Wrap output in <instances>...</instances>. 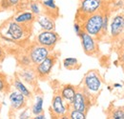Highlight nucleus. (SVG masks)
I'll use <instances>...</instances> for the list:
<instances>
[{
  "label": "nucleus",
  "mask_w": 124,
  "mask_h": 119,
  "mask_svg": "<svg viewBox=\"0 0 124 119\" xmlns=\"http://www.w3.org/2000/svg\"><path fill=\"white\" fill-rule=\"evenodd\" d=\"M45 114L42 112V113H39L37 115H34V119H45Z\"/></svg>",
  "instance_id": "obj_32"
},
{
  "label": "nucleus",
  "mask_w": 124,
  "mask_h": 119,
  "mask_svg": "<svg viewBox=\"0 0 124 119\" xmlns=\"http://www.w3.org/2000/svg\"><path fill=\"white\" fill-rule=\"evenodd\" d=\"M11 89V83L7 75L0 72V93H7Z\"/></svg>",
  "instance_id": "obj_21"
},
{
  "label": "nucleus",
  "mask_w": 124,
  "mask_h": 119,
  "mask_svg": "<svg viewBox=\"0 0 124 119\" xmlns=\"http://www.w3.org/2000/svg\"><path fill=\"white\" fill-rule=\"evenodd\" d=\"M51 52L52 51H50L46 47L41 46L37 43H33L32 45H31L27 52L33 67L38 65L40 62H42Z\"/></svg>",
  "instance_id": "obj_10"
},
{
  "label": "nucleus",
  "mask_w": 124,
  "mask_h": 119,
  "mask_svg": "<svg viewBox=\"0 0 124 119\" xmlns=\"http://www.w3.org/2000/svg\"><path fill=\"white\" fill-rule=\"evenodd\" d=\"M14 20L25 26H31L33 22L36 20V15H34L30 11H24L21 13H18L17 15L14 17Z\"/></svg>",
  "instance_id": "obj_16"
},
{
  "label": "nucleus",
  "mask_w": 124,
  "mask_h": 119,
  "mask_svg": "<svg viewBox=\"0 0 124 119\" xmlns=\"http://www.w3.org/2000/svg\"><path fill=\"white\" fill-rule=\"evenodd\" d=\"M57 61V53L51 52L42 62L34 66V71L39 80H46L50 76L53 68Z\"/></svg>",
  "instance_id": "obj_6"
},
{
  "label": "nucleus",
  "mask_w": 124,
  "mask_h": 119,
  "mask_svg": "<svg viewBox=\"0 0 124 119\" xmlns=\"http://www.w3.org/2000/svg\"><path fill=\"white\" fill-rule=\"evenodd\" d=\"M80 40H81V45H82V49L84 51V52L87 55L90 56H94L98 53L99 50H98V44H97V40L95 37L92 36L91 34L87 33L86 31L82 30L81 33L78 35Z\"/></svg>",
  "instance_id": "obj_9"
},
{
  "label": "nucleus",
  "mask_w": 124,
  "mask_h": 119,
  "mask_svg": "<svg viewBox=\"0 0 124 119\" xmlns=\"http://www.w3.org/2000/svg\"><path fill=\"white\" fill-rule=\"evenodd\" d=\"M81 87L88 93L93 102H95L102 89V78L98 71L92 70L84 75Z\"/></svg>",
  "instance_id": "obj_1"
},
{
  "label": "nucleus",
  "mask_w": 124,
  "mask_h": 119,
  "mask_svg": "<svg viewBox=\"0 0 124 119\" xmlns=\"http://www.w3.org/2000/svg\"><path fill=\"white\" fill-rule=\"evenodd\" d=\"M35 22H37V24L40 26L42 30H55L54 18H53L50 15L41 14L40 15L36 16Z\"/></svg>",
  "instance_id": "obj_14"
},
{
  "label": "nucleus",
  "mask_w": 124,
  "mask_h": 119,
  "mask_svg": "<svg viewBox=\"0 0 124 119\" xmlns=\"http://www.w3.org/2000/svg\"><path fill=\"white\" fill-rule=\"evenodd\" d=\"M28 1H36V0H28Z\"/></svg>",
  "instance_id": "obj_36"
},
{
  "label": "nucleus",
  "mask_w": 124,
  "mask_h": 119,
  "mask_svg": "<svg viewBox=\"0 0 124 119\" xmlns=\"http://www.w3.org/2000/svg\"><path fill=\"white\" fill-rule=\"evenodd\" d=\"M70 108L71 107L63 100L60 93L58 91L54 92L50 107L52 118H67V113Z\"/></svg>",
  "instance_id": "obj_7"
},
{
  "label": "nucleus",
  "mask_w": 124,
  "mask_h": 119,
  "mask_svg": "<svg viewBox=\"0 0 124 119\" xmlns=\"http://www.w3.org/2000/svg\"><path fill=\"white\" fill-rule=\"evenodd\" d=\"M87 116V114L77 111V110H74L72 108L69 109L68 111V113H67V118L70 119H85Z\"/></svg>",
  "instance_id": "obj_25"
},
{
  "label": "nucleus",
  "mask_w": 124,
  "mask_h": 119,
  "mask_svg": "<svg viewBox=\"0 0 124 119\" xmlns=\"http://www.w3.org/2000/svg\"><path fill=\"white\" fill-rule=\"evenodd\" d=\"M123 49H124V41H123Z\"/></svg>",
  "instance_id": "obj_37"
},
{
  "label": "nucleus",
  "mask_w": 124,
  "mask_h": 119,
  "mask_svg": "<svg viewBox=\"0 0 124 119\" xmlns=\"http://www.w3.org/2000/svg\"><path fill=\"white\" fill-rule=\"evenodd\" d=\"M74 30H75V32H76L78 35H79V34L81 33V31L83 30L81 23H79V22H78V21H76L75 24H74Z\"/></svg>",
  "instance_id": "obj_28"
},
{
  "label": "nucleus",
  "mask_w": 124,
  "mask_h": 119,
  "mask_svg": "<svg viewBox=\"0 0 124 119\" xmlns=\"http://www.w3.org/2000/svg\"><path fill=\"white\" fill-rule=\"evenodd\" d=\"M4 58H5V52H4L3 48H2V46L0 45V63L4 60Z\"/></svg>",
  "instance_id": "obj_31"
},
{
  "label": "nucleus",
  "mask_w": 124,
  "mask_h": 119,
  "mask_svg": "<svg viewBox=\"0 0 124 119\" xmlns=\"http://www.w3.org/2000/svg\"><path fill=\"white\" fill-rule=\"evenodd\" d=\"M121 67H122V70H123V72H124V63L121 64Z\"/></svg>",
  "instance_id": "obj_35"
},
{
  "label": "nucleus",
  "mask_w": 124,
  "mask_h": 119,
  "mask_svg": "<svg viewBox=\"0 0 124 119\" xmlns=\"http://www.w3.org/2000/svg\"><path fill=\"white\" fill-rule=\"evenodd\" d=\"M0 1H1V0H0Z\"/></svg>",
  "instance_id": "obj_38"
},
{
  "label": "nucleus",
  "mask_w": 124,
  "mask_h": 119,
  "mask_svg": "<svg viewBox=\"0 0 124 119\" xmlns=\"http://www.w3.org/2000/svg\"><path fill=\"white\" fill-rule=\"evenodd\" d=\"M109 118L112 119H124V110L121 108H116L109 110L108 112Z\"/></svg>",
  "instance_id": "obj_23"
},
{
  "label": "nucleus",
  "mask_w": 124,
  "mask_h": 119,
  "mask_svg": "<svg viewBox=\"0 0 124 119\" xmlns=\"http://www.w3.org/2000/svg\"><path fill=\"white\" fill-rule=\"evenodd\" d=\"M28 9L29 11L31 12L32 14L36 16L40 15L42 14V9H41V5L38 2V0L36 1H29L28 3Z\"/></svg>",
  "instance_id": "obj_22"
},
{
  "label": "nucleus",
  "mask_w": 124,
  "mask_h": 119,
  "mask_svg": "<svg viewBox=\"0 0 124 119\" xmlns=\"http://www.w3.org/2000/svg\"><path fill=\"white\" fill-rule=\"evenodd\" d=\"M43 102H44L43 95L37 94L35 96L34 103H33L32 107H31V113L33 115H37V114L43 112Z\"/></svg>",
  "instance_id": "obj_19"
},
{
  "label": "nucleus",
  "mask_w": 124,
  "mask_h": 119,
  "mask_svg": "<svg viewBox=\"0 0 124 119\" xmlns=\"http://www.w3.org/2000/svg\"><path fill=\"white\" fill-rule=\"evenodd\" d=\"M59 40L60 36L55 30H42L36 35L35 43L46 47L50 51H54Z\"/></svg>",
  "instance_id": "obj_8"
},
{
  "label": "nucleus",
  "mask_w": 124,
  "mask_h": 119,
  "mask_svg": "<svg viewBox=\"0 0 124 119\" xmlns=\"http://www.w3.org/2000/svg\"><path fill=\"white\" fill-rule=\"evenodd\" d=\"M114 87H115V88H120V87H122V86H121L120 84H115Z\"/></svg>",
  "instance_id": "obj_34"
},
{
  "label": "nucleus",
  "mask_w": 124,
  "mask_h": 119,
  "mask_svg": "<svg viewBox=\"0 0 124 119\" xmlns=\"http://www.w3.org/2000/svg\"><path fill=\"white\" fill-rule=\"evenodd\" d=\"M119 60H120L121 63H124V52H123V53H121V55L119 56Z\"/></svg>",
  "instance_id": "obj_33"
},
{
  "label": "nucleus",
  "mask_w": 124,
  "mask_h": 119,
  "mask_svg": "<svg viewBox=\"0 0 124 119\" xmlns=\"http://www.w3.org/2000/svg\"><path fill=\"white\" fill-rule=\"evenodd\" d=\"M102 22H103V9L99 12L88 16L82 23V29L92 36L100 38L102 35Z\"/></svg>",
  "instance_id": "obj_3"
},
{
  "label": "nucleus",
  "mask_w": 124,
  "mask_h": 119,
  "mask_svg": "<svg viewBox=\"0 0 124 119\" xmlns=\"http://www.w3.org/2000/svg\"><path fill=\"white\" fill-rule=\"evenodd\" d=\"M12 85L15 88V89L18 90L19 92H21L25 97H27L28 99L32 98V92L31 91V89L27 87V85L16 74V76L14 77L13 81H12Z\"/></svg>",
  "instance_id": "obj_17"
},
{
  "label": "nucleus",
  "mask_w": 124,
  "mask_h": 119,
  "mask_svg": "<svg viewBox=\"0 0 124 119\" xmlns=\"http://www.w3.org/2000/svg\"><path fill=\"white\" fill-rule=\"evenodd\" d=\"M27 97H25L21 92L18 90H12L9 91V101L11 105V110L14 112H18L23 110L27 106Z\"/></svg>",
  "instance_id": "obj_11"
},
{
  "label": "nucleus",
  "mask_w": 124,
  "mask_h": 119,
  "mask_svg": "<svg viewBox=\"0 0 124 119\" xmlns=\"http://www.w3.org/2000/svg\"><path fill=\"white\" fill-rule=\"evenodd\" d=\"M12 6L10 4V2L8 0H1L0 1V10L2 11H7L9 9H11Z\"/></svg>",
  "instance_id": "obj_27"
},
{
  "label": "nucleus",
  "mask_w": 124,
  "mask_h": 119,
  "mask_svg": "<svg viewBox=\"0 0 124 119\" xmlns=\"http://www.w3.org/2000/svg\"><path fill=\"white\" fill-rule=\"evenodd\" d=\"M31 26L21 25L15 20L9 21L6 29V33H4V36L2 37L9 42H21L27 38L28 34L31 33Z\"/></svg>",
  "instance_id": "obj_2"
},
{
  "label": "nucleus",
  "mask_w": 124,
  "mask_h": 119,
  "mask_svg": "<svg viewBox=\"0 0 124 119\" xmlns=\"http://www.w3.org/2000/svg\"><path fill=\"white\" fill-rule=\"evenodd\" d=\"M103 6L104 0H81L76 15V21L82 23L88 16L102 10Z\"/></svg>",
  "instance_id": "obj_4"
},
{
  "label": "nucleus",
  "mask_w": 124,
  "mask_h": 119,
  "mask_svg": "<svg viewBox=\"0 0 124 119\" xmlns=\"http://www.w3.org/2000/svg\"><path fill=\"white\" fill-rule=\"evenodd\" d=\"M18 64L20 65V68H28V67H33L31 59L28 55V53H23L19 55L18 57Z\"/></svg>",
  "instance_id": "obj_24"
},
{
  "label": "nucleus",
  "mask_w": 124,
  "mask_h": 119,
  "mask_svg": "<svg viewBox=\"0 0 124 119\" xmlns=\"http://www.w3.org/2000/svg\"><path fill=\"white\" fill-rule=\"evenodd\" d=\"M109 13L103 11V22H102V35H106L108 30Z\"/></svg>",
  "instance_id": "obj_26"
},
{
  "label": "nucleus",
  "mask_w": 124,
  "mask_h": 119,
  "mask_svg": "<svg viewBox=\"0 0 124 119\" xmlns=\"http://www.w3.org/2000/svg\"><path fill=\"white\" fill-rule=\"evenodd\" d=\"M76 91H77V87L74 86V85H71V84L63 85L61 88L59 89V90H58V92L60 93L63 100L70 107H71V104H72V102L74 100Z\"/></svg>",
  "instance_id": "obj_15"
},
{
  "label": "nucleus",
  "mask_w": 124,
  "mask_h": 119,
  "mask_svg": "<svg viewBox=\"0 0 124 119\" xmlns=\"http://www.w3.org/2000/svg\"><path fill=\"white\" fill-rule=\"evenodd\" d=\"M40 5L44 10V14L56 18L58 16V7L55 4V0H40Z\"/></svg>",
  "instance_id": "obj_18"
},
{
  "label": "nucleus",
  "mask_w": 124,
  "mask_h": 119,
  "mask_svg": "<svg viewBox=\"0 0 124 119\" xmlns=\"http://www.w3.org/2000/svg\"><path fill=\"white\" fill-rule=\"evenodd\" d=\"M93 103V101L88 95V93L83 89L82 87H79V88H77V91H76L74 100L71 104V108L87 114Z\"/></svg>",
  "instance_id": "obj_5"
},
{
  "label": "nucleus",
  "mask_w": 124,
  "mask_h": 119,
  "mask_svg": "<svg viewBox=\"0 0 124 119\" xmlns=\"http://www.w3.org/2000/svg\"><path fill=\"white\" fill-rule=\"evenodd\" d=\"M17 76L27 85L35 88L37 85V75L35 74L34 67H28V68H21L20 71L16 74Z\"/></svg>",
  "instance_id": "obj_12"
},
{
  "label": "nucleus",
  "mask_w": 124,
  "mask_h": 119,
  "mask_svg": "<svg viewBox=\"0 0 124 119\" xmlns=\"http://www.w3.org/2000/svg\"><path fill=\"white\" fill-rule=\"evenodd\" d=\"M19 118L20 119H25V118H30V114L28 113V112L26 110H24L20 114H19Z\"/></svg>",
  "instance_id": "obj_30"
},
{
  "label": "nucleus",
  "mask_w": 124,
  "mask_h": 119,
  "mask_svg": "<svg viewBox=\"0 0 124 119\" xmlns=\"http://www.w3.org/2000/svg\"><path fill=\"white\" fill-rule=\"evenodd\" d=\"M124 31V15H116L110 24V33L112 38L116 39L121 36Z\"/></svg>",
  "instance_id": "obj_13"
},
{
  "label": "nucleus",
  "mask_w": 124,
  "mask_h": 119,
  "mask_svg": "<svg viewBox=\"0 0 124 119\" xmlns=\"http://www.w3.org/2000/svg\"><path fill=\"white\" fill-rule=\"evenodd\" d=\"M12 6V8H16V7H18L20 4H22L23 0H8Z\"/></svg>",
  "instance_id": "obj_29"
},
{
  "label": "nucleus",
  "mask_w": 124,
  "mask_h": 119,
  "mask_svg": "<svg viewBox=\"0 0 124 119\" xmlns=\"http://www.w3.org/2000/svg\"><path fill=\"white\" fill-rule=\"evenodd\" d=\"M63 66L67 70H78L80 68L78 60L75 57H67L63 60Z\"/></svg>",
  "instance_id": "obj_20"
}]
</instances>
